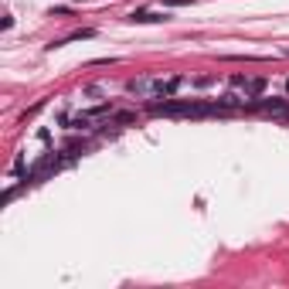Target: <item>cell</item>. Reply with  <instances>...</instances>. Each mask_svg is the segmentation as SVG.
<instances>
[{"mask_svg":"<svg viewBox=\"0 0 289 289\" xmlns=\"http://www.w3.org/2000/svg\"><path fill=\"white\" fill-rule=\"evenodd\" d=\"M180 85H184V78H177V75H153V78H133L130 92L140 99H170Z\"/></svg>","mask_w":289,"mask_h":289,"instance_id":"6da1fadb","label":"cell"},{"mask_svg":"<svg viewBox=\"0 0 289 289\" xmlns=\"http://www.w3.org/2000/svg\"><path fill=\"white\" fill-rule=\"evenodd\" d=\"M232 89H235V92H242L245 99H259V95L265 92V78H245V75H235Z\"/></svg>","mask_w":289,"mask_h":289,"instance_id":"7a4b0ae2","label":"cell"},{"mask_svg":"<svg viewBox=\"0 0 289 289\" xmlns=\"http://www.w3.org/2000/svg\"><path fill=\"white\" fill-rule=\"evenodd\" d=\"M130 20L133 24H157V20H167V14H157V10H133L130 14Z\"/></svg>","mask_w":289,"mask_h":289,"instance_id":"3957f363","label":"cell"},{"mask_svg":"<svg viewBox=\"0 0 289 289\" xmlns=\"http://www.w3.org/2000/svg\"><path fill=\"white\" fill-rule=\"evenodd\" d=\"M286 89H289V82H286Z\"/></svg>","mask_w":289,"mask_h":289,"instance_id":"5b68a950","label":"cell"},{"mask_svg":"<svg viewBox=\"0 0 289 289\" xmlns=\"http://www.w3.org/2000/svg\"><path fill=\"white\" fill-rule=\"evenodd\" d=\"M191 0H167V7H187Z\"/></svg>","mask_w":289,"mask_h":289,"instance_id":"277c9868","label":"cell"}]
</instances>
